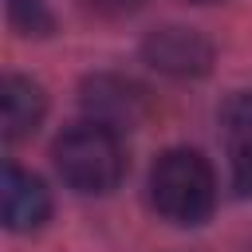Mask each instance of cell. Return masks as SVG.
Instances as JSON below:
<instances>
[{
    "label": "cell",
    "mask_w": 252,
    "mask_h": 252,
    "mask_svg": "<svg viewBox=\"0 0 252 252\" xmlns=\"http://www.w3.org/2000/svg\"><path fill=\"white\" fill-rule=\"evenodd\" d=\"M220 130L228 146H252V91H236L220 106Z\"/></svg>",
    "instance_id": "obj_7"
},
{
    "label": "cell",
    "mask_w": 252,
    "mask_h": 252,
    "mask_svg": "<svg viewBox=\"0 0 252 252\" xmlns=\"http://www.w3.org/2000/svg\"><path fill=\"white\" fill-rule=\"evenodd\" d=\"M0 213H4V224L12 232H35L51 217V193H47V185L35 173H28L20 165H4Z\"/></svg>",
    "instance_id": "obj_5"
},
{
    "label": "cell",
    "mask_w": 252,
    "mask_h": 252,
    "mask_svg": "<svg viewBox=\"0 0 252 252\" xmlns=\"http://www.w3.org/2000/svg\"><path fill=\"white\" fill-rule=\"evenodd\" d=\"M83 106H87V118L122 134V130H134L150 114V94L146 87L122 75H91L83 83Z\"/></svg>",
    "instance_id": "obj_3"
},
{
    "label": "cell",
    "mask_w": 252,
    "mask_h": 252,
    "mask_svg": "<svg viewBox=\"0 0 252 252\" xmlns=\"http://www.w3.org/2000/svg\"><path fill=\"white\" fill-rule=\"evenodd\" d=\"M0 106H4V138L24 142V138H32L39 130V122L47 114V94H43L39 83H32L24 75H4Z\"/></svg>",
    "instance_id": "obj_6"
},
{
    "label": "cell",
    "mask_w": 252,
    "mask_h": 252,
    "mask_svg": "<svg viewBox=\"0 0 252 252\" xmlns=\"http://www.w3.org/2000/svg\"><path fill=\"white\" fill-rule=\"evenodd\" d=\"M193 4H220V0H193Z\"/></svg>",
    "instance_id": "obj_10"
},
{
    "label": "cell",
    "mask_w": 252,
    "mask_h": 252,
    "mask_svg": "<svg viewBox=\"0 0 252 252\" xmlns=\"http://www.w3.org/2000/svg\"><path fill=\"white\" fill-rule=\"evenodd\" d=\"M142 55L150 67H158L161 75H177V79H189V75H205L213 67V43L193 32V28H181V24H169V28H158L146 35L142 43Z\"/></svg>",
    "instance_id": "obj_4"
},
{
    "label": "cell",
    "mask_w": 252,
    "mask_h": 252,
    "mask_svg": "<svg viewBox=\"0 0 252 252\" xmlns=\"http://www.w3.org/2000/svg\"><path fill=\"white\" fill-rule=\"evenodd\" d=\"M150 201L173 224H201L217 205L213 165L197 150H165L150 169Z\"/></svg>",
    "instance_id": "obj_2"
},
{
    "label": "cell",
    "mask_w": 252,
    "mask_h": 252,
    "mask_svg": "<svg viewBox=\"0 0 252 252\" xmlns=\"http://www.w3.org/2000/svg\"><path fill=\"white\" fill-rule=\"evenodd\" d=\"M55 169L59 177L75 189V193H110L122 173H126V146L122 134L83 118L75 126H67L55 138Z\"/></svg>",
    "instance_id": "obj_1"
},
{
    "label": "cell",
    "mask_w": 252,
    "mask_h": 252,
    "mask_svg": "<svg viewBox=\"0 0 252 252\" xmlns=\"http://www.w3.org/2000/svg\"><path fill=\"white\" fill-rule=\"evenodd\" d=\"M8 20L24 35H47L51 32V16H47L43 0H8Z\"/></svg>",
    "instance_id": "obj_8"
},
{
    "label": "cell",
    "mask_w": 252,
    "mask_h": 252,
    "mask_svg": "<svg viewBox=\"0 0 252 252\" xmlns=\"http://www.w3.org/2000/svg\"><path fill=\"white\" fill-rule=\"evenodd\" d=\"M83 4H87L94 16H110V20H114V16H130V12H138L146 0H83Z\"/></svg>",
    "instance_id": "obj_9"
}]
</instances>
